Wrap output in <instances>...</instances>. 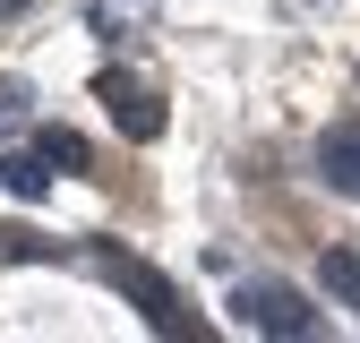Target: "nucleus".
I'll return each mask as SVG.
<instances>
[{
	"instance_id": "7ed1b4c3",
	"label": "nucleus",
	"mask_w": 360,
	"mask_h": 343,
	"mask_svg": "<svg viewBox=\"0 0 360 343\" xmlns=\"http://www.w3.org/2000/svg\"><path fill=\"white\" fill-rule=\"evenodd\" d=\"M95 95H103V112H112V129H120L129 146H155V138H163V103L146 95L138 77H120V69H103V77H95Z\"/></svg>"
},
{
	"instance_id": "f03ea898",
	"label": "nucleus",
	"mask_w": 360,
	"mask_h": 343,
	"mask_svg": "<svg viewBox=\"0 0 360 343\" xmlns=\"http://www.w3.org/2000/svg\"><path fill=\"white\" fill-rule=\"evenodd\" d=\"M95 275H103L120 300H138V309H146L163 335H180V292H172V283L146 266V257H95Z\"/></svg>"
},
{
	"instance_id": "f257e3e1",
	"label": "nucleus",
	"mask_w": 360,
	"mask_h": 343,
	"mask_svg": "<svg viewBox=\"0 0 360 343\" xmlns=\"http://www.w3.org/2000/svg\"><path fill=\"white\" fill-rule=\"evenodd\" d=\"M232 318H240L249 335H292V343L318 335V309H309L292 283H240V292H232Z\"/></svg>"
},
{
	"instance_id": "0eeeda50",
	"label": "nucleus",
	"mask_w": 360,
	"mask_h": 343,
	"mask_svg": "<svg viewBox=\"0 0 360 343\" xmlns=\"http://www.w3.org/2000/svg\"><path fill=\"white\" fill-rule=\"evenodd\" d=\"M34 155L52 163V172H86V138H77V129H43V138H34Z\"/></svg>"
},
{
	"instance_id": "39448f33",
	"label": "nucleus",
	"mask_w": 360,
	"mask_h": 343,
	"mask_svg": "<svg viewBox=\"0 0 360 343\" xmlns=\"http://www.w3.org/2000/svg\"><path fill=\"white\" fill-rule=\"evenodd\" d=\"M0 189H18L26 206H43V198H52V163H43V155H0Z\"/></svg>"
},
{
	"instance_id": "423d86ee",
	"label": "nucleus",
	"mask_w": 360,
	"mask_h": 343,
	"mask_svg": "<svg viewBox=\"0 0 360 343\" xmlns=\"http://www.w3.org/2000/svg\"><path fill=\"white\" fill-rule=\"evenodd\" d=\"M318 283H326L335 300H352V309H360V257H352V249H326V257H318Z\"/></svg>"
},
{
	"instance_id": "6e6552de",
	"label": "nucleus",
	"mask_w": 360,
	"mask_h": 343,
	"mask_svg": "<svg viewBox=\"0 0 360 343\" xmlns=\"http://www.w3.org/2000/svg\"><path fill=\"white\" fill-rule=\"evenodd\" d=\"M18 9H34V0H0V18H18Z\"/></svg>"
},
{
	"instance_id": "20e7f679",
	"label": "nucleus",
	"mask_w": 360,
	"mask_h": 343,
	"mask_svg": "<svg viewBox=\"0 0 360 343\" xmlns=\"http://www.w3.org/2000/svg\"><path fill=\"white\" fill-rule=\"evenodd\" d=\"M318 163H326V189L360 198V120H335L326 138H318Z\"/></svg>"
}]
</instances>
